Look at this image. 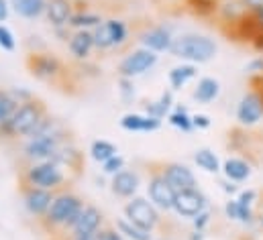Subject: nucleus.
Returning a JSON list of instances; mask_svg holds the SVG:
<instances>
[{"instance_id": "412c9836", "label": "nucleus", "mask_w": 263, "mask_h": 240, "mask_svg": "<svg viewBox=\"0 0 263 240\" xmlns=\"http://www.w3.org/2000/svg\"><path fill=\"white\" fill-rule=\"evenodd\" d=\"M222 177L233 183H243L251 177L253 169H251V163L243 157H227L222 161Z\"/></svg>"}, {"instance_id": "393cba45", "label": "nucleus", "mask_w": 263, "mask_h": 240, "mask_svg": "<svg viewBox=\"0 0 263 240\" xmlns=\"http://www.w3.org/2000/svg\"><path fill=\"white\" fill-rule=\"evenodd\" d=\"M174 106H176V102H174V92H172V90H165V92L159 94L157 100L147 102V104L143 106V110H145V114H149V116H155V118L163 120L172 114Z\"/></svg>"}, {"instance_id": "6e6552de", "label": "nucleus", "mask_w": 263, "mask_h": 240, "mask_svg": "<svg viewBox=\"0 0 263 240\" xmlns=\"http://www.w3.org/2000/svg\"><path fill=\"white\" fill-rule=\"evenodd\" d=\"M178 191L172 187V183L165 179L159 167H153L147 177V197L159 212H172Z\"/></svg>"}, {"instance_id": "2f4dec72", "label": "nucleus", "mask_w": 263, "mask_h": 240, "mask_svg": "<svg viewBox=\"0 0 263 240\" xmlns=\"http://www.w3.org/2000/svg\"><path fill=\"white\" fill-rule=\"evenodd\" d=\"M117 230L125 236V240H153V232L139 228L137 224H133L127 218L117 220Z\"/></svg>"}, {"instance_id": "37998d69", "label": "nucleus", "mask_w": 263, "mask_h": 240, "mask_svg": "<svg viewBox=\"0 0 263 240\" xmlns=\"http://www.w3.org/2000/svg\"><path fill=\"white\" fill-rule=\"evenodd\" d=\"M96 240H125V236L117 228H102L96 234Z\"/></svg>"}, {"instance_id": "39448f33", "label": "nucleus", "mask_w": 263, "mask_h": 240, "mask_svg": "<svg viewBox=\"0 0 263 240\" xmlns=\"http://www.w3.org/2000/svg\"><path fill=\"white\" fill-rule=\"evenodd\" d=\"M69 141L67 138L66 126H60L53 132L47 134H39V136H31V138H23L21 143V155L27 163H39V161H51L58 153V149Z\"/></svg>"}, {"instance_id": "72a5a7b5", "label": "nucleus", "mask_w": 263, "mask_h": 240, "mask_svg": "<svg viewBox=\"0 0 263 240\" xmlns=\"http://www.w3.org/2000/svg\"><path fill=\"white\" fill-rule=\"evenodd\" d=\"M100 167H102V173H104V175L115 177L117 173H121L123 169H127V161H125L123 155H115V157H110L106 163H102Z\"/></svg>"}, {"instance_id": "c03bdc74", "label": "nucleus", "mask_w": 263, "mask_h": 240, "mask_svg": "<svg viewBox=\"0 0 263 240\" xmlns=\"http://www.w3.org/2000/svg\"><path fill=\"white\" fill-rule=\"evenodd\" d=\"M220 189L229 195V197H233V195H237L241 189H239V183H233V181H229V179H222L220 181Z\"/></svg>"}, {"instance_id": "423d86ee", "label": "nucleus", "mask_w": 263, "mask_h": 240, "mask_svg": "<svg viewBox=\"0 0 263 240\" xmlns=\"http://www.w3.org/2000/svg\"><path fill=\"white\" fill-rule=\"evenodd\" d=\"M92 33H94L96 51H100V53L121 49V47H125V45L129 43V39H131V29H129L127 21H123V18H119V16L104 18L102 25L96 27Z\"/></svg>"}, {"instance_id": "49530a36", "label": "nucleus", "mask_w": 263, "mask_h": 240, "mask_svg": "<svg viewBox=\"0 0 263 240\" xmlns=\"http://www.w3.org/2000/svg\"><path fill=\"white\" fill-rule=\"evenodd\" d=\"M12 12V6H10V0H0V25H4L8 21Z\"/></svg>"}, {"instance_id": "f3484780", "label": "nucleus", "mask_w": 263, "mask_h": 240, "mask_svg": "<svg viewBox=\"0 0 263 240\" xmlns=\"http://www.w3.org/2000/svg\"><path fill=\"white\" fill-rule=\"evenodd\" d=\"M141 189V175L137 169H123L115 177H110V191L119 199H131L139 195Z\"/></svg>"}, {"instance_id": "aec40b11", "label": "nucleus", "mask_w": 263, "mask_h": 240, "mask_svg": "<svg viewBox=\"0 0 263 240\" xmlns=\"http://www.w3.org/2000/svg\"><path fill=\"white\" fill-rule=\"evenodd\" d=\"M119 124L127 132H155V130L161 128L163 120L149 116L145 112H127V114L121 116Z\"/></svg>"}, {"instance_id": "20e7f679", "label": "nucleus", "mask_w": 263, "mask_h": 240, "mask_svg": "<svg viewBox=\"0 0 263 240\" xmlns=\"http://www.w3.org/2000/svg\"><path fill=\"white\" fill-rule=\"evenodd\" d=\"M21 181L23 185H33L58 193L66 189L67 173L55 161H39V163H27V167L21 173Z\"/></svg>"}, {"instance_id": "a878e982", "label": "nucleus", "mask_w": 263, "mask_h": 240, "mask_svg": "<svg viewBox=\"0 0 263 240\" xmlns=\"http://www.w3.org/2000/svg\"><path fill=\"white\" fill-rule=\"evenodd\" d=\"M51 161H55V163L62 165L64 169L78 171V169L82 167V153H80V149H78L71 141H66V143L58 149V153H55V157H53Z\"/></svg>"}, {"instance_id": "0eeeda50", "label": "nucleus", "mask_w": 263, "mask_h": 240, "mask_svg": "<svg viewBox=\"0 0 263 240\" xmlns=\"http://www.w3.org/2000/svg\"><path fill=\"white\" fill-rule=\"evenodd\" d=\"M123 214L133 224H137L139 228L149 230V232H155L161 226V212L149 202V197L135 195L131 199H127Z\"/></svg>"}, {"instance_id": "7c9ffc66", "label": "nucleus", "mask_w": 263, "mask_h": 240, "mask_svg": "<svg viewBox=\"0 0 263 240\" xmlns=\"http://www.w3.org/2000/svg\"><path fill=\"white\" fill-rule=\"evenodd\" d=\"M167 122H170L174 128H178L180 132H186V134L194 130L192 114L188 112V108H186V106H174L172 114L167 116Z\"/></svg>"}, {"instance_id": "9b49d317", "label": "nucleus", "mask_w": 263, "mask_h": 240, "mask_svg": "<svg viewBox=\"0 0 263 240\" xmlns=\"http://www.w3.org/2000/svg\"><path fill=\"white\" fill-rule=\"evenodd\" d=\"M206 208H208V195H206L200 187H192V189L178 191L172 212H174L178 218L192 220V218H196L200 212H204Z\"/></svg>"}, {"instance_id": "4468645a", "label": "nucleus", "mask_w": 263, "mask_h": 240, "mask_svg": "<svg viewBox=\"0 0 263 240\" xmlns=\"http://www.w3.org/2000/svg\"><path fill=\"white\" fill-rule=\"evenodd\" d=\"M104 224V216L100 212V208H96L94 204H86L80 212V216L76 218L73 226L67 232V238L71 236H96L102 230Z\"/></svg>"}, {"instance_id": "f8f14e48", "label": "nucleus", "mask_w": 263, "mask_h": 240, "mask_svg": "<svg viewBox=\"0 0 263 240\" xmlns=\"http://www.w3.org/2000/svg\"><path fill=\"white\" fill-rule=\"evenodd\" d=\"M53 197H55V191L33 187V185H23V206H25L27 214L35 220L45 218V214L49 212V208L53 204Z\"/></svg>"}, {"instance_id": "473e14b6", "label": "nucleus", "mask_w": 263, "mask_h": 240, "mask_svg": "<svg viewBox=\"0 0 263 240\" xmlns=\"http://www.w3.org/2000/svg\"><path fill=\"white\" fill-rule=\"evenodd\" d=\"M218 0H186V8L196 16H212L218 12Z\"/></svg>"}, {"instance_id": "4be33fe9", "label": "nucleus", "mask_w": 263, "mask_h": 240, "mask_svg": "<svg viewBox=\"0 0 263 240\" xmlns=\"http://www.w3.org/2000/svg\"><path fill=\"white\" fill-rule=\"evenodd\" d=\"M104 21V16L88 6H76V12L69 21V29L71 31H94L96 27H100Z\"/></svg>"}, {"instance_id": "c9c22d12", "label": "nucleus", "mask_w": 263, "mask_h": 240, "mask_svg": "<svg viewBox=\"0 0 263 240\" xmlns=\"http://www.w3.org/2000/svg\"><path fill=\"white\" fill-rule=\"evenodd\" d=\"M119 94H121V100L125 102V104H133L135 102V98H137V88H135V84H133V79L129 77H119Z\"/></svg>"}, {"instance_id": "ddd939ff", "label": "nucleus", "mask_w": 263, "mask_h": 240, "mask_svg": "<svg viewBox=\"0 0 263 240\" xmlns=\"http://www.w3.org/2000/svg\"><path fill=\"white\" fill-rule=\"evenodd\" d=\"M237 122L243 128H251L263 120V96L259 90H249L237 104Z\"/></svg>"}, {"instance_id": "6ab92c4d", "label": "nucleus", "mask_w": 263, "mask_h": 240, "mask_svg": "<svg viewBox=\"0 0 263 240\" xmlns=\"http://www.w3.org/2000/svg\"><path fill=\"white\" fill-rule=\"evenodd\" d=\"M73 12H76V0H47L45 18L51 25V29L69 27Z\"/></svg>"}, {"instance_id": "9d476101", "label": "nucleus", "mask_w": 263, "mask_h": 240, "mask_svg": "<svg viewBox=\"0 0 263 240\" xmlns=\"http://www.w3.org/2000/svg\"><path fill=\"white\" fill-rule=\"evenodd\" d=\"M27 67L37 79L43 82H58L66 75V67L62 59L49 51H33L27 57Z\"/></svg>"}, {"instance_id": "5701e85b", "label": "nucleus", "mask_w": 263, "mask_h": 240, "mask_svg": "<svg viewBox=\"0 0 263 240\" xmlns=\"http://www.w3.org/2000/svg\"><path fill=\"white\" fill-rule=\"evenodd\" d=\"M196 75H198V65H194V63L182 61L180 65L172 67V69L167 71V82H170L172 92L182 90V88L188 86L192 79H196Z\"/></svg>"}, {"instance_id": "ea45409f", "label": "nucleus", "mask_w": 263, "mask_h": 240, "mask_svg": "<svg viewBox=\"0 0 263 240\" xmlns=\"http://www.w3.org/2000/svg\"><path fill=\"white\" fill-rule=\"evenodd\" d=\"M6 92L10 94V98H12L16 104H25V102H29V100H33V98H35L27 88H8Z\"/></svg>"}, {"instance_id": "de8ad7c7", "label": "nucleus", "mask_w": 263, "mask_h": 240, "mask_svg": "<svg viewBox=\"0 0 263 240\" xmlns=\"http://www.w3.org/2000/svg\"><path fill=\"white\" fill-rule=\"evenodd\" d=\"M249 71H251L253 75H263V55L255 57V59L249 63Z\"/></svg>"}, {"instance_id": "a18cd8bd", "label": "nucleus", "mask_w": 263, "mask_h": 240, "mask_svg": "<svg viewBox=\"0 0 263 240\" xmlns=\"http://www.w3.org/2000/svg\"><path fill=\"white\" fill-rule=\"evenodd\" d=\"M249 14H257L263 10V0H241Z\"/></svg>"}, {"instance_id": "79ce46f5", "label": "nucleus", "mask_w": 263, "mask_h": 240, "mask_svg": "<svg viewBox=\"0 0 263 240\" xmlns=\"http://www.w3.org/2000/svg\"><path fill=\"white\" fill-rule=\"evenodd\" d=\"M192 124H194V130H206V128L212 126V120L208 114L196 112V114H192Z\"/></svg>"}, {"instance_id": "a19ab883", "label": "nucleus", "mask_w": 263, "mask_h": 240, "mask_svg": "<svg viewBox=\"0 0 263 240\" xmlns=\"http://www.w3.org/2000/svg\"><path fill=\"white\" fill-rule=\"evenodd\" d=\"M224 216L229 218V220H233V222H237V216H239V202L235 199V197H229L227 202H224Z\"/></svg>"}, {"instance_id": "c756f323", "label": "nucleus", "mask_w": 263, "mask_h": 240, "mask_svg": "<svg viewBox=\"0 0 263 240\" xmlns=\"http://www.w3.org/2000/svg\"><path fill=\"white\" fill-rule=\"evenodd\" d=\"M216 14L220 16L222 23L233 25V23H237L241 16L247 14V8H245V4H243L241 0H229V2H220V4H218V12H216Z\"/></svg>"}, {"instance_id": "dca6fc26", "label": "nucleus", "mask_w": 263, "mask_h": 240, "mask_svg": "<svg viewBox=\"0 0 263 240\" xmlns=\"http://www.w3.org/2000/svg\"><path fill=\"white\" fill-rule=\"evenodd\" d=\"M159 169H161V173L165 175V179L172 183V187H174L176 191H184V189L198 187L196 173H194L186 163L170 161V163H161Z\"/></svg>"}, {"instance_id": "e433bc0d", "label": "nucleus", "mask_w": 263, "mask_h": 240, "mask_svg": "<svg viewBox=\"0 0 263 240\" xmlns=\"http://www.w3.org/2000/svg\"><path fill=\"white\" fill-rule=\"evenodd\" d=\"M0 49L8 53L16 49V37L6 25H0Z\"/></svg>"}, {"instance_id": "2eb2a0df", "label": "nucleus", "mask_w": 263, "mask_h": 240, "mask_svg": "<svg viewBox=\"0 0 263 240\" xmlns=\"http://www.w3.org/2000/svg\"><path fill=\"white\" fill-rule=\"evenodd\" d=\"M176 35L172 31V27L167 25H157V27H149L139 35V43L141 47L155 51V53H170V47L174 43Z\"/></svg>"}, {"instance_id": "3c124183", "label": "nucleus", "mask_w": 263, "mask_h": 240, "mask_svg": "<svg viewBox=\"0 0 263 240\" xmlns=\"http://www.w3.org/2000/svg\"><path fill=\"white\" fill-rule=\"evenodd\" d=\"M259 224H261V228H263V214H261V218H259Z\"/></svg>"}, {"instance_id": "bb28decb", "label": "nucleus", "mask_w": 263, "mask_h": 240, "mask_svg": "<svg viewBox=\"0 0 263 240\" xmlns=\"http://www.w3.org/2000/svg\"><path fill=\"white\" fill-rule=\"evenodd\" d=\"M10 6H12V10H14L21 18L35 21V18L45 16L47 0H10Z\"/></svg>"}, {"instance_id": "09e8293b", "label": "nucleus", "mask_w": 263, "mask_h": 240, "mask_svg": "<svg viewBox=\"0 0 263 240\" xmlns=\"http://www.w3.org/2000/svg\"><path fill=\"white\" fill-rule=\"evenodd\" d=\"M188 240H206V232H200V230H192Z\"/></svg>"}, {"instance_id": "4c0bfd02", "label": "nucleus", "mask_w": 263, "mask_h": 240, "mask_svg": "<svg viewBox=\"0 0 263 240\" xmlns=\"http://www.w3.org/2000/svg\"><path fill=\"white\" fill-rule=\"evenodd\" d=\"M241 206H245V208H255V204H257V199H259V193H257V189H241L239 193H237V197H235Z\"/></svg>"}, {"instance_id": "1a4fd4ad", "label": "nucleus", "mask_w": 263, "mask_h": 240, "mask_svg": "<svg viewBox=\"0 0 263 240\" xmlns=\"http://www.w3.org/2000/svg\"><path fill=\"white\" fill-rule=\"evenodd\" d=\"M159 61V53L155 51H149L145 47H137L131 49L123 59L119 61V77H141L145 75L147 71H151Z\"/></svg>"}, {"instance_id": "a211bd4d", "label": "nucleus", "mask_w": 263, "mask_h": 240, "mask_svg": "<svg viewBox=\"0 0 263 240\" xmlns=\"http://www.w3.org/2000/svg\"><path fill=\"white\" fill-rule=\"evenodd\" d=\"M67 51L76 61L86 63L92 57V53L96 51L94 33L92 31H73L67 39Z\"/></svg>"}, {"instance_id": "f03ea898", "label": "nucleus", "mask_w": 263, "mask_h": 240, "mask_svg": "<svg viewBox=\"0 0 263 240\" xmlns=\"http://www.w3.org/2000/svg\"><path fill=\"white\" fill-rule=\"evenodd\" d=\"M49 112H47L45 104L37 98L29 100L25 104H18L16 110L10 114V118L0 124V138H4V141H23V138H27L35 130V126Z\"/></svg>"}, {"instance_id": "b1692460", "label": "nucleus", "mask_w": 263, "mask_h": 240, "mask_svg": "<svg viewBox=\"0 0 263 240\" xmlns=\"http://www.w3.org/2000/svg\"><path fill=\"white\" fill-rule=\"evenodd\" d=\"M218 96H220V82L216 77H210V75L200 77L194 92H192V98L196 100L198 104H210Z\"/></svg>"}, {"instance_id": "8fccbe9b", "label": "nucleus", "mask_w": 263, "mask_h": 240, "mask_svg": "<svg viewBox=\"0 0 263 240\" xmlns=\"http://www.w3.org/2000/svg\"><path fill=\"white\" fill-rule=\"evenodd\" d=\"M69 240H96V236H71Z\"/></svg>"}, {"instance_id": "f257e3e1", "label": "nucleus", "mask_w": 263, "mask_h": 240, "mask_svg": "<svg viewBox=\"0 0 263 240\" xmlns=\"http://www.w3.org/2000/svg\"><path fill=\"white\" fill-rule=\"evenodd\" d=\"M84 206H86V202L82 199V195H78L76 191H71V189L66 187V189H62V191L55 193L49 212L39 222H41V226H43V230L47 234H64V232H69V228L73 226V222L80 216V212H82Z\"/></svg>"}, {"instance_id": "f704fd0d", "label": "nucleus", "mask_w": 263, "mask_h": 240, "mask_svg": "<svg viewBox=\"0 0 263 240\" xmlns=\"http://www.w3.org/2000/svg\"><path fill=\"white\" fill-rule=\"evenodd\" d=\"M16 102L10 98V94L6 92V90H0V124L4 122V120L10 118V114L16 110Z\"/></svg>"}, {"instance_id": "58836bf2", "label": "nucleus", "mask_w": 263, "mask_h": 240, "mask_svg": "<svg viewBox=\"0 0 263 240\" xmlns=\"http://www.w3.org/2000/svg\"><path fill=\"white\" fill-rule=\"evenodd\" d=\"M212 222V212L210 208H206L204 212H200L196 218H192V230H200V232H206V228L210 226Z\"/></svg>"}, {"instance_id": "cd10ccee", "label": "nucleus", "mask_w": 263, "mask_h": 240, "mask_svg": "<svg viewBox=\"0 0 263 240\" xmlns=\"http://www.w3.org/2000/svg\"><path fill=\"white\" fill-rule=\"evenodd\" d=\"M194 163H196L198 169H202V171H206V173H210V175H218V173L222 171V161H220V157H218L212 149H206V147L194 151Z\"/></svg>"}, {"instance_id": "7ed1b4c3", "label": "nucleus", "mask_w": 263, "mask_h": 240, "mask_svg": "<svg viewBox=\"0 0 263 240\" xmlns=\"http://www.w3.org/2000/svg\"><path fill=\"white\" fill-rule=\"evenodd\" d=\"M218 53V43L202 33H182L176 35L172 47H170V55H174L176 59H182L186 63H194L202 65L208 63L216 57Z\"/></svg>"}, {"instance_id": "c85d7f7f", "label": "nucleus", "mask_w": 263, "mask_h": 240, "mask_svg": "<svg viewBox=\"0 0 263 240\" xmlns=\"http://www.w3.org/2000/svg\"><path fill=\"white\" fill-rule=\"evenodd\" d=\"M88 153H90V159H92L94 163L102 165V163H106L110 157L119 155V149H117V145H112V143L106 141V138H96V141H92Z\"/></svg>"}]
</instances>
